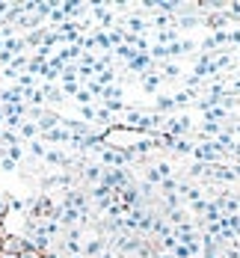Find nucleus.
Instances as JSON below:
<instances>
[{
	"label": "nucleus",
	"instance_id": "nucleus-1",
	"mask_svg": "<svg viewBox=\"0 0 240 258\" xmlns=\"http://www.w3.org/2000/svg\"><path fill=\"white\" fill-rule=\"evenodd\" d=\"M27 249H30V243L21 234H3V240H0V252H6V255H24Z\"/></svg>",
	"mask_w": 240,
	"mask_h": 258
},
{
	"label": "nucleus",
	"instance_id": "nucleus-2",
	"mask_svg": "<svg viewBox=\"0 0 240 258\" xmlns=\"http://www.w3.org/2000/svg\"><path fill=\"white\" fill-rule=\"evenodd\" d=\"M101 249H104V240H92V243L86 246V252H89V255H98Z\"/></svg>",
	"mask_w": 240,
	"mask_h": 258
},
{
	"label": "nucleus",
	"instance_id": "nucleus-3",
	"mask_svg": "<svg viewBox=\"0 0 240 258\" xmlns=\"http://www.w3.org/2000/svg\"><path fill=\"white\" fill-rule=\"evenodd\" d=\"M18 258H48V255H45V252H39V249H33V246H30V249H27L24 255H18Z\"/></svg>",
	"mask_w": 240,
	"mask_h": 258
},
{
	"label": "nucleus",
	"instance_id": "nucleus-4",
	"mask_svg": "<svg viewBox=\"0 0 240 258\" xmlns=\"http://www.w3.org/2000/svg\"><path fill=\"white\" fill-rule=\"evenodd\" d=\"M6 211H9V205H6V202H0V220L6 217Z\"/></svg>",
	"mask_w": 240,
	"mask_h": 258
},
{
	"label": "nucleus",
	"instance_id": "nucleus-5",
	"mask_svg": "<svg viewBox=\"0 0 240 258\" xmlns=\"http://www.w3.org/2000/svg\"><path fill=\"white\" fill-rule=\"evenodd\" d=\"M0 258H18V255H6V252H0Z\"/></svg>",
	"mask_w": 240,
	"mask_h": 258
},
{
	"label": "nucleus",
	"instance_id": "nucleus-6",
	"mask_svg": "<svg viewBox=\"0 0 240 258\" xmlns=\"http://www.w3.org/2000/svg\"><path fill=\"white\" fill-rule=\"evenodd\" d=\"M101 258H113V255H101Z\"/></svg>",
	"mask_w": 240,
	"mask_h": 258
}]
</instances>
